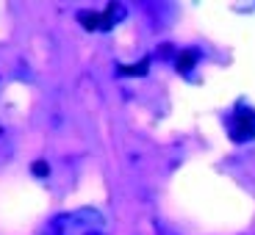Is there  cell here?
I'll return each instance as SVG.
<instances>
[{
	"label": "cell",
	"mask_w": 255,
	"mask_h": 235,
	"mask_svg": "<svg viewBox=\"0 0 255 235\" xmlns=\"http://www.w3.org/2000/svg\"><path fill=\"white\" fill-rule=\"evenodd\" d=\"M33 174H39V177H47V174H50V166H47L45 160H39V163H33Z\"/></svg>",
	"instance_id": "obj_2"
},
{
	"label": "cell",
	"mask_w": 255,
	"mask_h": 235,
	"mask_svg": "<svg viewBox=\"0 0 255 235\" xmlns=\"http://www.w3.org/2000/svg\"><path fill=\"white\" fill-rule=\"evenodd\" d=\"M194 64H197V53H194V50L180 53V58H178V70H180V72H189Z\"/></svg>",
	"instance_id": "obj_1"
}]
</instances>
